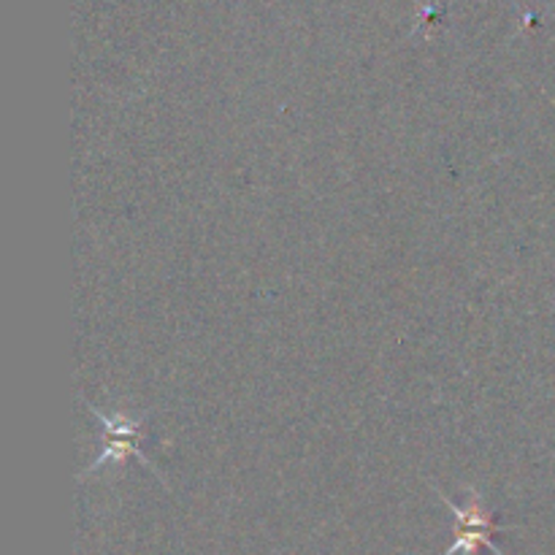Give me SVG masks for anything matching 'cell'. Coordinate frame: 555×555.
Instances as JSON below:
<instances>
[{"instance_id":"6da1fadb","label":"cell","mask_w":555,"mask_h":555,"mask_svg":"<svg viewBox=\"0 0 555 555\" xmlns=\"http://www.w3.org/2000/svg\"><path fill=\"white\" fill-rule=\"evenodd\" d=\"M442 502L448 504V509L455 518V540L453 545L448 547L444 555H477L480 547L491 551L493 555H504L502 547L493 542V534H502V531H509V526H496L493 524L491 513L486 509V502H482L480 493H472L469 504L466 507H459L455 502H450L442 491H439Z\"/></svg>"},{"instance_id":"7a4b0ae2","label":"cell","mask_w":555,"mask_h":555,"mask_svg":"<svg viewBox=\"0 0 555 555\" xmlns=\"http://www.w3.org/2000/svg\"><path fill=\"white\" fill-rule=\"evenodd\" d=\"M90 412L98 417V421L103 423V453H101V459H98L95 464L90 466V469L81 472L79 480L95 475V472L103 469L106 464H122V461L130 459V455H133V459H139L141 464L146 466V469H152L157 475L155 464H152V461L146 459V455L139 450L144 415H141V417L106 415V412H101L98 406H90ZM157 477H160V475H157Z\"/></svg>"}]
</instances>
